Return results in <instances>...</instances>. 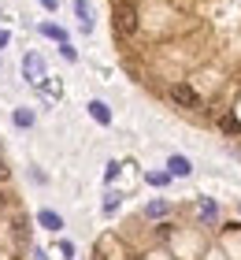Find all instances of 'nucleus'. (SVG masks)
Instances as JSON below:
<instances>
[{"label":"nucleus","mask_w":241,"mask_h":260,"mask_svg":"<svg viewBox=\"0 0 241 260\" xmlns=\"http://www.w3.org/2000/svg\"><path fill=\"white\" fill-rule=\"evenodd\" d=\"M115 26H119V34H137V8L115 4Z\"/></svg>","instance_id":"nucleus-1"},{"label":"nucleus","mask_w":241,"mask_h":260,"mask_svg":"<svg viewBox=\"0 0 241 260\" xmlns=\"http://www.w3.org/2000/svg\"><path fill=\"white\" fill-rule=\"evenodd\" d=\"M22 75H26L30 86H41V82H45V60H41V52H26V60H22Z\"/></svg>","instance_id":"nucleus-2"},{"label":"nucleus","mask_w":241,"mask_h":260,"mask_svg":"<svg viewBox=\"0 0 241 260\" xmlns=\"http://www.w3.org/2000/svg\"><path fill=\"white\" fill-rule=\"evenodd\" d=\"M171 101L182 104V108H200V93L193 86H186V82H175L171 86Z\"/></svg>","instance_id":"nucleus-3"},{"label":"nucleus","mask_w":241,"mask_h":260,"mask_svg":"<svg viewBox=\"0 0 241 260\" xmlns=\"http://www.w3.org/2000/svg\"><path fill=\"white\" fill-rule=\"evenodd\" d=\"M38 223H41L45 231H52V234L63 231V216H59V212H52V208H41V212H38Z\"/></svg>","instance_id":"nucleus-4"},{"label":"nucleus","mask_w":241,"mask_h":260,"mask_svg":"<svg viewBox=\"0 0 241 260\" xmlns=\"http://www.w3.org/2000/svg\"><path fill=\"white\" fill-rule=\"evenodd\" d=\"M89 115H93L96 123H104V126L112 123V108H108L104 101H89Z\"/></svg>","instance_id":"nucleus-5"},{"label":"nucleus","mask_w":241,"mask_h":260,"mask_svg":"<svg viewBox=\"0 0 241 260\" xmlns=\"http://www.w3.org/2000/svg\"><path fill=\"white\" fill-rule=\"evenodd\" d=\"M75 11H78L82 30H93V8H89V0H75Z\"/></svg>","instance_id":"nucleus-6"},{"label":"nucleus","mask_w":241,"mask_h":260,"mask_svg":"<svg viewBox=\"0 0 241 260\" xmlns=\"http://www.w3.org/2000/svg\"><path fill=\"white\" fill-rule=\"evenodd\" d=\"M167 168H171L167 175H178V179H186V175L193 171V164H189L186 156H171V160H167Z\"/></svg>","instance_id":"nucleus-7"},{"label":"nucleus","mask_w":241,"mask_h":260,"mask_svg":"<svg viewBox=\"0 0 241 260\" xmlns=\"http://www.w3.org/2000/svg\"><path fill=\"white\" fill-rule=\"evenodd\" d=\"M167 208H171L167 201H152V205L145 208V216H149V219H160V216H167Z\"/></svg>","instance_id":"nucleus-8"},{"label":"nucleus","mask_w":241,"mask_h":260,"mask_svg":"<svg viewBox=\"0 0 241 260\" xmlns=\"http://www.w3.org/2000/svg\"><path fill=\"white\" fill-rule=\"evenodd\" d=\"M41 34L45 38H52V41H67V34L56 26V22H41Z\"/></svg>","instance_id":"nucleus-9"},{"label":"nucleus","mask_w":241,"mask_h":260,"mask_svg":"<svg viewBox=\"0 0 241 260\" xmlns=\"http://www.w3.org/2000/svg\"><path fill=\"white\" fill-rule=\"evenodd\" d=\"M15 126H33V112L30 108H15Z\"/></svg>","instance_id":"nucleus-10"},{"label":"nucleus","mask_w":241,"mask_h":260,"mask_svg":"<svg viewBox=\"0 0 241 260\" xmlns=\"http://www.w3.org/2000/svg\"><path fill=\"white\" fill-rule=\"evenodd\" d=\"M15 238L19 242H30V223L26 219H15Z\"/></svg>","instance_id":"nucleus-11"},{"label":"nucleus","mask_w":241,"mask_h":260,"mask_svg":"<svg viewBox=\"0 0 241 260\" xmlns=\"http://www.w3.org/2000/svg\"><path fill=\"white\" fill-rule=\"evenodd\" d=\"M149 182L152 186H167V182H171V175H167V171H149Z\"/></svg>","instance_id":"nucleus-12"},{"label":"nucleus","mask_w":241,"mask_h":260,"mask_svg":"<svg viewBox=\"0 0 241 260\" xmlns=\"http://www.w3.org/2000/svg\"><path fill=\"white\" fill-rule=\"evenodd\" d=\"M59 56H63V60H78V52H75L71 41H59Z\"/></svg>","instance_id":"nucleus-13"},{"label":"nucleus","mask_w":241,"mask_h":260,"mask_svg":"<svg viewBox=\"0 0 241 260\" xmlns=\"http://www.w3.org/2000/svg\"><path fill=\"white\" fill-rule=\"evenodd\" d=\"M200 216L204 219H215V205H212V201H200Z\"/></svg>","instance_id":"nucleus-14"},{"label":"nucleus","mask_w":241,"mask_h":260,"mask_svg":"<svg viewBox=\"0 0 241 260\" xmlns=\"http://www.w3.org/2000/svg\"><path fill=\"white\" fill-rule=\"evenodd\" d=\"M119 208V193H108L104 197V212H115Z\"/></svg>","instance_id":"nucleus-15"},{"label":"nucleus","mask_w":241,"mask_h":260,"mask_svg":"<svg viewBox=\"0 0 241 260\" xmlns=\"http://www.w3.org/2000/svg\"><path fill=\"white\" fill-rule=\"evenodd\" d=\"M219 123H223V130H237V119H234V115H219Z\"/></svg>","instance_id":"nucleus-16"},{"label":"nucleus","mask_w":241,"mask_h":260,"mask_svg":"<svg viewBox=\"0 0 241 260\" xmlns=\"http://www.w3.org/2000/svg\"><path fill=\"white\" fill-rule=\"evenodd\" d=\"M59 253H63V256H71V260H75V245H71V242H59Z\"/></svg>","instance_id":"nucleus-17"},{"label":"nucleus","mask_w":241,"mask_h":260,"mask_svg":"<svg viewBox=\"0 0 241 260\" xmlns=\"http://www.w3.org/2000/svg\"><path fill=\"white\" fill-rule=\"evenodd\" d=\"M8 179H11V171H8V164L0 160V182H8Z\"/></svg>","instance_id":"nucleus-18"},{"label":"nucleus","mask_w":241,"mask_h":260,"mask_svg":"<svg viewBox=\"0 0 241 260\" xmlns=\"http://www.w3.org/2000/svg\"><path fill=\"white\" fill-rule=\"evenodd\" d=\"M33 260H48V253H41V249H33Z\"/></svg>","instance_id":"nucleus-19"},{"label":"nucleus","mask_w":241,"mask_h":260,"mask_svg":"<svg viewBox=\"0 0 241 260\" xmlns=\"http://www.w3.org/2000/svg\"><path fill=\"white\" fill-rule=\"evenodd\" d=\"M4 45H8V30H0V49H4Z\"/></svg>","instance_id":"nucleus-20"},{"label":"nucleus","mask_w":241,"mask_h":260,"mask_svg":"<svg viewBox=\"0 0 241 260\" xmlns=\"http://www.w3.org/2000/svg\"><path fill=\"white\" fill-rule=\"evenodd\" d=\"M41 4H45L48 11H56V0H41Z\"/></svg>","instance_id":"nucleus-21"},{"label":"nucleus","mask_w":241,"mask_h":260,"mask_svg":"<svg viewBox=\"0 0 241 260\" xmlns=\"http://www.w3.org/2000/svg\"><path fill=\"white\" fill-rule=\"evenodd\" d=\"M0 208H4V193H0Z\"/></svg>","instance_id":"nucleus-22"}]
</instances>
